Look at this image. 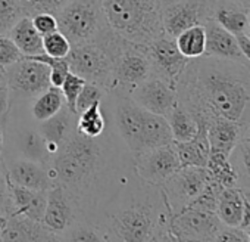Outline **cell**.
Wrapping results in <instances>:
<instances>
[{
  "label": "cell",
  "mask_w": 250,
  "mask_h": 242,
  "mask_svg": "<svg viewBox=\"0 0 250 242\" xmlns=\"http://www.w3.org/2000/svg\"><path fill=\"white\" fill-rule=\"evenodd\" d=\"M113 33L133 43L149 45L164 34L161 0H100Z\"/></svg>",
  "instance_id": "obj_5"
},
{
  "label": "cell",
  "mask_w": 250,
  "mask_h": 242,
  "mask_svg": "<svg viewBox=\"0 0 250 242\" xmlns=\"http://www.w3.org/2000/svg\"><path fill=\"white\" fill-rule=\"evenodd\" d=\"M43 49L52 58H65L71 50V43L59 30L43 37Z\"/></svg>",
  "instance_id": "obj_37"
},
{
  "label": "cell",
  "mask_w": 250,
  "mask_h": 242,
  "mask_svg": "<svg viewBox=\"0 0 250 242\" xmlns=\"http://www.w3.org/2000/svg\"><path fill=\"white\" fill-rule=\"evenodd\" d=\"M15 148L18 149L21 158L34 160L50 166L53 157L47 151V144L44 138L40 135L37 127H21L17 129V139Z\"/></svg>",
  "instance_id": "obj_24"
},
{
  "label": "cell",
  "mask_w": 250,
  "mask_h": 242,
  "mask_svg": "<svg viewBox=\"0 0 250 242\" xmlns=\"http://www.w3.org/2000/svg\"><path fill=\"white\" fill-rule=\"evenodd\" d=\"M177 46L180 52L188 58L194 59L199 56L205 55V48H206V33L203 25H194L187 30H184L181 34L175 37Z\"/></svg>",
  "instance_id": "obj_33"
},
{
  "label": "cell",
  "mask_w": 250,
  "mask_h": 242,
  "mask_svg": "<svg viewBox=\"0 0 250 242\" xmlns=\"http://www.w3.org/2000/svg\"><path fill=\"white\" fill-rule=\"evenodd\" d=\"M181 167H206L210 154V145L206 135V127L199 124L196 136L187 142H175Z\"/></svg>",
  "instance_id": "obj_26"
},
{
  "label": "cell",
  "mask_w": 250,
  "mask_h": 242,
  "mask_svg": "<svg viewBox=\"0 0 250 242\" xmlns=\"http://www.w3.org/2000/svg\"><path fill=\"white\" fill-rule=\"evenodd\" d=\"M172 213L159 191L153 198L139 201L124 207L112 214L103 226L107 241L121 242H149L174 241L169 230Z\"/></svg>",
  "instance_id": "obj_3"
},
{
  "label": "cell",
  "mask_w": 250,
  "mask_h": 242,
  "mask_svg": "<svg viewBox=\"0 0 250 242\" xmlns=\"http://www.w3.org/2000/svg\"><path fill=\"white\" fill-rule=\"evenodd\" d=\"M12 213V196L3 157H0V216L9 217Z\"/></svg>",
  "instance_id": "obj_40"
},
{
  "label": "cell",
  "mask_w": 250,
  "mask_h": 242,
  "mask_svg": "<svg viewBox=\"0 0 250 242\" xmlns=\"http://www.w3.org/2000/svg\"><path fill=\"white\" fill-rule=\"evenodd\" d=\"M222 221L216 213L200 210L196 207H186L171 217L169 230L174 241H213L221 229Z\"/></svg>",
  "instance_id": "obj_13"
},
{
  "label": "cell",
  "mask_w": 250,
  "mask_h": 242,
  "mask_svg": "<svg viewBox=\"0 0 250 242\" xmlns=\"http://www.w3.org/2000/svg\"><path fill=\"white\" fill-rule=\"evenodd\" d=\"M243 202H244V194L237 186L222 188L216 207V216L219 217L222 224L240 226L241 214H243Z\"/></svg>",
  "instance_id": "obj_28"
},
{
  "label": "cell",
  "mask_w": 250,
  "mask_h": 242,
  "mask_svg": "<svg viewBox=\"0 0 250 242\" xmlns=\"http://www.w3.org/2000/svg\"><path fill=\"white\" fill-rule=\"evenodd\" d=\"M229 161L237 174V188L250 201V124L243 129L241 138L229 154Z\"/></svg>",
  "instance_id": "obj_25"
},
{
  "label": "cell",
  "mask_w": 250,
  "mask_h": 242,
  "mask_svg": "<svg viewBox=\"0 0 250 242\" xmlns=\"http://www.w3.org/2000/svg\"><path fill=\"white\" fill-rule=\"evenodd\" d=\"M213 0H161L164 33L177 37L184 30L203 25L210 15Z\"/></svg>",
  "instance_id": "obj_12"
},
{
  "label": "cell",
  "mask_w": 250,
  "mask_h": 242,
  "mask_svg": "<svg viewBox=\"0 0 250 242\" xmlns=\"http://www.w3.org/2000/svg\"><path fill=\"white\" fill-rule=\"evenodd\" d=\"M22 58L24 55L18 50V48L11 40V37L0 34V67L6 68Z\"/></svg>",
  "instance_id": "obj_41"
},
{
  "label": "cell",
  "mask_w": 250,
  "mask_h": 242,
  "mask_svg": "<svg viewBox=\"0 0 250 242\" xmlns=\"http://www.w3.org/2000/svg\"><path fill=\"white\" fill-rule=\"evenodd\" d=\"M104 93H107L104 89H102L100 86H97L94 83L87 81L84 84V87L81 89V92H80V95L77 97V102H75V112H77V115L81 114L83 111L88 109L91 105H94L97 102H102Z\"/></svg>",
  "instance_id": "obj_38"
},
{
  "label": "cell",
  "mask_w": 250,
  "mask_h": 242,
  "mask_svg": "<svg viewBox=\"0 0 250 242\" xmlns=\"http://www.w3.org/2000/svg\"><path fill=\"white\" fill-rule=\"evenodd\" d=\"M178 102L197 124L219 115L250 124V62L199 56L190 59L175 84Z\"/></svg>",
  "instance_id": "obj_1"
},
{
  "label": "cell",
  "mask_w": 250,
  "mask_h": 242,
  "mask_svg": "<svg viewBox=\"0 0 250 242\" xmlns=\"http://www.w3.org/2000/svg\"><path fill=\"white\" fill-rule=\"evenodd\" d=\"M206 170L209 173V177L218 182L222 188H231L237 185V174L228 154L210 151Z\"/></svg>",
  "instance_id": "obj_30"
},
{
  "label": "cell",
  "mask_w": 250,
  "mask_h": 242,
  "mask_svg": "<svg viewBox=\"0 0 250 242\" xmlns=\"http://www.w3.org/2000/svg\"><path fill=\"white\" fill-rule=\"evenodd\" d=\"M65 59L71 73L83 77L85 81L100 86L107 93L115 90L116 80L113 59L102 40L71 46Z\"/></svg>",
  "instance_id": "obj_8"
},
{
  "label": "cell",
  "mask_w": 250,
  "mask_h": 242,
  "mask_svg": "<svg viewBox=\"0 0 250 242\" xmlns=\"http://www.w3.org/2000/svg\"><path fill=\"white\" fill-rule=\"evenodd\" d=\"M213 241H225V242H250L244 229L240 226H227L222 224Z\"/></svg>",
  "instance_id": "obj_42"
},
{
  "label": "cell",
  "mask_w": 250,
  "mask_h": 242,
  "mask_svg": "<svg viewBox=\"0 0 250 242\" xmlns=\"http://www.w3.org/2000/svg\"><path fill=\"white\" fill-rule=\"evenodd\" d=\"M209 20L234 36L247 34L249 30V9L234 0H213Z\"/></svg>",
  "instance_id": "obj_21"
},
{
  "label": "cell",
  "mask_w": 250,
  "mask_h": 242,
  "mask_svg": "<svg viewBox=\"0 0 250 242\" xmlns=\"http://www.w3.org/2000/svg\"><path fill=\"white\" fill-rule=\"evenodd\" d=\"M240 45V49L244 55V58L250 62V37L247 34H241V36H235Z\"/></svg>",
  "instance_id": "obj_45"
},
{
  "label": "cell",
  "mask_w": 250,
  "mask_h": 242,
  "mask_svg": "<svg viewBox=\"0 0 250 242\" xmlns=\"http://www.w3.org/2000/svg\"><path fill=\"white\" fill-rule=\"evenodd\" d=\"M9 189L12 196L11 216H25L28 218L43 221L49 191H34V189L14 185L11 182H9Z\"/></svg>",
  "instance_id": "obj_23"
},
{
  "label": "cell",
  "mask_w": 250,
  "mask_h": 242,
  "mask_svg": "<svg viewBox=\"0 0 250 242\" xmlns=\"http://www.w3.org/2000/svg\"><path fill=\"white\" fill-rule=\"evenodd\" d=\"M24 56L43 53V36L36 30L31 17H22L8 34Z\"/></svg>",
  "instance_id": "obj_27"
},
{
  "label": "cell",
  "mask_w": 250,
  "mask_h": 242,
  "mask_svg": "<svg viewBox=\"0 0 250 242\" xmlns=\"http://www.w3.org/2000/svg\"><path fill=\"white\" fill-rule=\"evenodd\" d=\"M31 20H33V24H34L36 30L43 37L58 30V20H56V17L53 14H49V12L37 14V15L31 17Z\"/></svg>",
  "instance_id": "obj_43"
},
{
  "label": "cell",
  "mask_w": 250,
  "mask_h": 242,
  "mask_svg": "<svg viewBox=\"0 0 250 242\" xmlns=\"http://www.w3.org/2000/svg\"><path fill=\"white\" fill-rule=\"evenodd\" d=\"M65 105V97L59 87L50 86L46 92L37 96L31 103V115L37 121H44L55 115Z\"/></svg>",
  "instance_id": "obj_32"
},
{
  "label": "cell",
  "mask_w": 250,
  "mask_h": 242,
  "mask_svg": "<svg viewBox=\"0 0 250 242\" xmlns=\"http://www.w3.org/2000/svg\"><path fill=\"white\" fill-rule=\"evenodd\" d=\"M77 114L63 105L55 115L44 121H39L37 130L47 144L49 154L55 158L59 148L72 136L77 130Z\"/></svg>",
  "instance_id": "obj_18"
},
{
  "label": "cell",
  "mask_w": 250,
  "mask_h": 242,
  "mask_svg": "<svg viewBox=\"0 0 250 242\" xmlns=\"http://www.w3.org/2000/svg\"><path fill=\"white\" fill-rule=\"evenodd\" d=\"M234 2H237V3H240V5H243L244 8H247V9H250V0H234Z\"/></svg>",
  "instance_id": "obj_49"
},
{
  "label": "cell",
  "mask_w": 250,
  "mask_h": 242,
  "mask_svg": "<svg viewBox=\"0 0 250 242\" xmlns=\"http://www.w3.org/2000/svg\"><path fill=\"white\" fill-rule=\"evenodd\" d=\"M69 2H72V0H21L27 17H34L43 12H49L55 15Z\"/></svg>",
  "instance_id": "obj_36"
},
{
  "label": "cell",
  "mask_w": 250,
  "mask_h": 242,
  "mask_svg": "<svg viewBox=\"0 0 250 242\" xmlns=\"http://www.w3.org/2000/svg\"><path fill=\"white\" fill-rule=\"evenodd\" d=\"M8 179L11 183L34 189V191H50L56 186L55 180L49 174V166L28 160V158H17L12 163H6Z\"/></svg>",
  "instance_id": "obj_17"
},
{
  "label": "cell",
  "mask_w": 250,
  "mask_h": 242,
  "mask_svg": "<svg viewBox=\"0 0 250 242\" xmlns=\"http://www.w3.org/2000/svg\"><path fill=\"white\" fill-rule=\"evenodd\" d=\"M206 135L210 145V151H218L224 154H231L234 146L241 138L243 126L234 123L219 115H213L206 121Z\"/></svg>",
  "instance_id": "obj_22"
},
{
  "label": "cell",
  "mask_w": 250,
  "mask_h": 242,
  "mask_svg": "<svg viewBox=\"0 0 250 242\" xmlns=\"http://www.w3.org/2000/svg\"><path fill=\"white\" fill-rule=\"evenodd\" d=\"M181 169L175 142L152 148L134 155V170L140 182L149 186H162Z\"/></svg>",
  "instance_id": "obj_11"
},
{
  "label": "cell",
  "mask_w": 250,
  "mask_h": 242,
  "mask_svg": "<svg viewBox=\"0 0 250 242\" xmlns=\"http://www.w3.org/2000/svg\"><path fill=\"white\" fill-rule=\"evenodd\" d=\"M9 111V87L8 77L3 67H0V120H3Z\"/></svg>",
  "instance_id": "obj_44"
},
{
  "label": "cell",
  "mask_w": 250,
  "mask_h": 242,
  "mask_svg": "<svg viewBox=\"0 0 250 242\" xmlns=\"http://www.w3.org/2000/svg\"><path fill=\"white\" fill-rule=\"evenodd\" d=\"M77 132L87 138H99L106 132V118L102 109V102L91 105L77 117Z\"/></svg>",
  "instance_id": "obj_31"
},
{
  "label": "cell",
  "mask_w": 250,
  "mask_h": 242,
  "mask_svg": "<svg viewBox=\"0 0 250 242\" xmlns=\"http://www.w3.org/2000/svg\"><path fill=\"white\" fill-rule=\"evenodd\" d=\"M128 96L145 109L162 117H167L178 102L175 86L156 74L130 90Z\"/></svg>",
  "instance_id": "obj_15"
},
{
  "label": "cell",
  "mask_w": 250,
  "mask_h": 242,
  "mask_svg": "<svg viewBox=\"0 0 250 242\" xmlns=\"http://www.w3.org/2000/svg\"><path fill=\"white\" fill-rule=\"evenodd\" d=\"M205 33H206V48H205V56H213L219 59H231V61H240L246 62L238 40L234 34L222 28L218 23L213 20H208L205 24Z\"/></svg>",
  "instance_id": "obj_19"
},
{
  "label": "cell",
  "mask_w": 250,
  "mask_h": 242,
  "mask_svg": "<svg viewBox=\"0 0 250 242\" xmlns=\"http://www.w3.org/2000/svg\"><path fill=\"white\" fill-rule=\"evenodd\" d=\"M9 87V108L34 100L50 87L49 65L24 56L5 68Z\"/></svg>",
  "instance_id": "obj_9"
},
{
  "label": "cell",
  "mask_w": 250,
  "mask_h": 242,
  "mask_svg": "<svg viewBox=\"0 0 250 242\" xmlns=\"http://www.w3.org/2000/svg\"><path fill=\"white\" fill-rule=\"evenodd\" d=\"M247 36L250 37V9H249V30H247Z\"/></svg>",
  "instance_id": "obj_51"
},
{
  "label": "cell",
  "mask_w": 250,
  "mask_h": 242,
  "mask_svg": "<svg viewBox=\"0 0 250 242\" xmlns=\"http://www.w3.org/2000/svg\"><path fill=\"white\" fill-rule=\"evenodd\" d=\"M146 48L155 65V74L175 86L190 61L180 52L175 39L164 33L161 37L146 45Z\"/></svg>",
  "instance_id": "obj_16"
},
{
  "label": "cell",
  "mask_w": 250,
  "mask_h": 242,
  "mask_svg": "<svg viewBox=\"0 0 250 242\" xmlns=\"http://www.w3.org/2000/svg\"><path fill=\"white\" fill-rule=\"evenodd\" d=\"M85 83H87V81H85L83 77H80V75H77V74H74V73L69 71V74L66 75L65 81H63L62 86H61L62 95H63V97H65V105H66L72 112H75V102H77V97H78V95H80V92H81V89L84 87ZM75 114H77V112H75Z\"/></svg>",
  "instance_id": "obj_39"
},
{
  "label": "cell",
  "mask_w": 250,
  "mask_h": 242,
  "mask_svg": "<svg viewBox=\"0 0 250 242\" xmlns=\"http://www.w3.org/2000/svg\"><path fill=\"white\" fill-rule=\"evenodd\" d=\"M83 218L85 217L80 204L65 188L56 185L49 191L43 223L55 232L61 241H63L65 233Z\"/></svg>",
  "instance_id": "obj_14"
},
{
  "label": "cell",
  "mask_w": 250,
  "mask_h": 242,
  "mask_svg": "<svg viewBox=\"0 0 250 242\" xmlns=\"http://www.w3.org/2000/svg\"><path fill=\"white\" fill-rule=\"evenodd\" d=\"M102 42L106 45L113 59L116 80L113 92L128 95L136 86L155 75V65L146 45L133 43L112 30L102 39Z\"/></svg>",
  "instance_id": "obj_6"
},
{
  "label": "cell",
  "mask_w": 250,
  "mask_h": 242,
  "mask_svg": "<svg viewBox=\"0 0 250 242\" xmlns=\"http://www.w3.org/2000/svg\"><path fill=\"white\" fill-rule=\"evenodd\" d=\"M250 224V201L244 196V202H243V214H241V223L240 227L246 229Z\"/></svg>",
  "instance_id": "obj_46"
},
{
  "label": "cell",
  "mask_w": 250,
  "mask_h": 242,
  "mask_svg": "<svg viewBox=\"0 0 250 242\" xmlns=\"http://www.w3.org/2000/svg\"><path fill=\"white\" fill-rule=\"evenodd\" d=\"M5 151V129H3V120H0V157H3Z\"/></svg>",
  "instance_id": "obj_47"
},
{
  "label": "cell",
  "mask_w": 250,
  "mask_h": 242,
  "mask_svg": "<svg viewBox=\"0 0 250 242\" xmlns=\"http://www.w3.org/2000/svg\"><path fill=\"white\" fill-rule=\"evenodd\" d=\"M244 230H246V233H247V236H249V241H250V224H249Z\"/></svg>",
  "instance_id": "obj_50"
},
{
  "label": "cell",
  "mask_w": 250,
  "mask_h": 242,
  "mask_svg": "<svg viewBox=\"0 0 250 242\" xmlns=\"http://www.w3.org/2000/svg\"><path fill=\"white\" fill-rule=\"evenodd\" d=\"M113 93L116 99L113 121L118 135L133 155L174 142L165 117L145 109L127 93Z\"/></svg>",
  "instance_id": "obj_4"
},
{
  "label": "cell",
  "mask_w": 250,
  "mask_h": 242,
  "mask_svg": "<svg viewBox=\"0 0 250 242\" xmlns=\"http://www.w3.org/2000/svg\"><path fill=\"white\" fill-rule=\"evenodd\" d=\"M22 17H25V11L21 0H0V34L8 36Z\"/></svg>",
  "instance_id": "obj_35"
},
{
  "label": "cell",
  "mask_w": 250,
  "mask_h": 242,
  "mask_svg": "<svg viewBox=\"0 0 250 242\" xmlns=\"http://www.w3.org/2000/svg\"><path fill=\"white\" fill-rule=\"evenodd\" d=\"M102 136L93 139L83 136L75 130L59 148L49 166L50 177L77 199L83 213L91 189L100 180L104 170Z\"/></svg>",
  "instance_id": "obj_2"
},
{
  "label": "cell",
  "mask_w": 250,
  "mask_h": 242,
  "mask_svg": "<svg viewBox=\"0 0 250 242\" xmlns=\"http://www.w3.org/2000/svg\"><path fill=\"white\" fill-rule=\"evenodd\" d=\"M63 241H77V242L107 241V235L100 223H96L88 218H83L65 233Z\"/></svg>",
  "instance_id": "obj_34"
},
{
  "label": "cell",
  "mask_w": 250,
  "mask_h": 242,
  "mask_svg": "<svg viewBox=\"0 0 250 242\" xmlns=\"http://www.w3.org/2000/svg\"><path fill=\"white\" fill-rule=\"evenodd\" d=\"M0 241H61L43 221L28 218L25 216H9L6 226L0 232Z\"/></svg>",
  "instance_id": "obj_20"
},
{
  "label": "cell",
  "mask_w": 250,
  "mask_h": 242,
  "mask_svg": "<svg viewBox=\"0 0 250 242\" xmlns=\"http://www.w3.org/2000/svg\"><path fill=\"white\" fill-rule=\"evenodd\" d=\"M209 180L206 167H181L162 186L161 191L172 213L177 214L188 207L205 189Z\"/></svg>",
  "instance_id": "obj_10"
},
{
  "label": "cell",
  "mask_w": 250,
  "mask_h": 242,
  "mask_svg": "<svg viewBox=\"0 0 250 242\" xmlns=\"http://www.w3.org/2000/svg\"><path fill=\"white\" fill-rule=\"evenodd\" d=\"M165 118L169 124L174 142H187L193 139L199 130L196 118L180 102H177V105Z\"/></svg>",
  "instance_id": "obj_29"
},
{
  "label": "cell",
  "mask_w": 250,
  "mask_h": 242,
  "mask_svg": "<svg viewBox=\"0 0 250 242\" xmlns=\"http://www.w3.org/2000/svg\"><path fill=\"white\" fill-rule=\"evenodd\" d=\"M6 221H8V217L6 216H0V232H2L3 227L6 226Z\"/></svg>",
  "instance_id": "obj_48"
},
{
  "label": "cell",
  "mask_w": 250,
  "mask_h": 242,
  "mask_svg": "<svg viewBox=\"0 0 250 242\" xmlns=\"http://www.w3.org/2000/svg\"><path fill=\"white\" fill-rule=\"evenodd\" d=\"M55 17L58 30L65 34L71 46L99 42L110 31L100 0H72Z\"/></svg>",
  "instance_id": "obj_7"
}]
</instances>
